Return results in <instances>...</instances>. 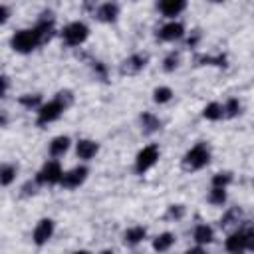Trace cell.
I'll return each mask as SVG.
<instances>
[{
  "label": "cell",
  "instance_id": "cell-1",
  "mask_svg": "<svg viewBox=\"0 0 254 254\" xmlns=\"http://www.w3.org/2000/svg\"><path fill=\"white\" fill-rule=\"evenodd\" d=\"M10 44H12V48H14L16 52H20V54H30L32 50H36V48L42 44V38H40V34H38L36 28H32V30H20V32H16V34L12 36Z\"/></svg>",
  "mask_w": 254,
  "mask_h": 254
},
{
  "label": "cell",
  "instance_id": "cell-2",
  "mask_svg": "<svg viewBox=\"0 0 254 254\" xmlns=\"http://www.w3.org/2000/svg\"><path fill=\"white\" fill-rule=\"evenodd\" d=\"M208 161H210V151H208V147H206L204 143H198V145H194V147L185 155L183 165H185V169L198 171V169L206 167Z\"/></svg>",
  "mask_w": 254,
  "mask_h": 254
},
{
  "label": "cell",
  "instance_id": "cell-3",
  "mask_svg": "<svg viewBox=\"0 0 254 254\" xmlns=\"http://www.w3.org/2000/svg\"><path fill=\"white\" fill-rule=\"evenodd\" d=\"M87 36H89V30H87V26L83 22H71L62 32V38H64V42L67 46H79V44L85 42Z\"/></svg>",
  "mask_w": 254,
  "mask_h": 254
},
{
  "label": "cell",
  "instance_id": "cell-4",
  "mask_svg": "<svg viewBox=\"0 0 254 254\" xmlns=\"http://www.w3.org/2000/svg\"><path fill=\"white\" fill-rule=\"evenodd\" d=\"M64 109H65V103L60 101L58 97L52 99L50 103L40 105V107H38V125H46V123L56 121V119L64 113Z\"/></svg>",
  "mask_w": 254,
  "mask_h": 254
},
{
  "label": "cell",
  "instance_id": "cell-5",
  "mask_svg": "<svg viewBox=\"0 0 254 254\" xmlns=\"http://www.w3.org/2000/svg\"><path fill=\"white\" fill-rule=\"evenodd\" d=\"M62 179H64V173L58 161H48L36 175L38 185H56V183H62Z\"/></svg>",
  "mask_w": 254,
  "mask_h": 254
},
{
  "label": "cell",
  "instance_id": "cell-6",
  "mask_svg": "<svg viewBox=\"0 0 254 254\" xmlns=\"http://www.w3.org/2000/svg\"><path fill=\"white\" fill-rule=\"evenodd\" d=\"M157 159H159V149H157V145H147V147H143V149L139 151L137 159H135V171H137L139 175L145 173V171H149V169L157 163Z\"/></svg>",
  "mask_w": 254,
  "mask_h": 254
},
{
  "label": "cell",
  "instance_id": "cell-7",
  "mask_svg": "<svg viewBox=\"0 0 254 254\" xmlns=\"http://www.w3.org/2000/svg\"><path fill=\"white\" fill-rule=\"evenodd\" d=\"M52 234H54V220L42 218V220L36 224V228H34V242H36L38 246H42V244H46V242L52 238Z\"/></svg>",
  "mask_w": 254,
  "mask_h": 254
},
{
  "label": "cell",
  "instance_id": "cell-8",
  "mask_svg": "<svg viewBox=\"0 0 254 254\" xmlns=\"http://www.w3.org/2000/svg\"><path fill=\"white\" fill-rule=\"evenodd\" d=\"M145 65H147V56H143V54H133V56H129V58L121 64V73H123V75H133V73L141 71Z\"/></svg>",
  "mask_w": 254,
  "mask_h": 254
},
{
  "label": "cell",
  "instance_id": "cell-9",
  "mask_svg": "<svg viewBox=\"0 0 254 254\" xmlns=\"http://www.w3.org/2000/svg\"><path fill=\"white\" fill-rule=\"evenodd\" d=\"M183 34H185L183 24H179V22H169V24H165V26L159 30V40H163V42H175V40L183 38Z\"/></svg>",
  "mask_w": 254,
  "mask_h": 254
},
{
  "label": "cell",
  "instance_id": "cell-10",
  "mask_svg": "<svg viewBox=\"0 0 254 254\" xmlns=\"http://www.w3.org/2000/svg\"><path fill=\"white\" fill-rule=\"evenodd\" d=\"M85 177H87V169L85 167H75V169H71L69 173L64 175L62 185L65 189H75V187H79L85 181Z\"/></svg>",
  "mask_w": 254,
  "mask_h": 254
},
{
  "label": "cell",
  "instance_id": "cell-11",
  "mask_svg": "<svg viewBox=\"0 0 254 254\" xmlns=\"http://www.w3.org/2000/svg\"><path fill=\"white\" fill-rule=\"evenodd\" d=\"M224 248L228 252H242V250H246V232H244V228H238L236 232H232L226 238Z\"/></svg>",
  "mask_w": 254,
  "mask_h": 254
},
{
  "label": "cell",
  "instance_id": "cell-12",
  "mask_svg": "<svg viewBox=\"0 0 254 254\" xmlns=\"http://www.w3.org/2000/svg\"><path fill=\"white\" fill-rule=\"evenodd\" d=\"M159 10L163 16L167 18H175L177 14H181L187 6V0H159Z\"/></svg>",
  "mask_w": 254,
  "mask_h": 254
},
{
  "label": "cell",
  "instance_id": "cell-13",
  "mask_svg": "<svg viewBox=\"0 0 254 254\" xmlns=\"http://www.w3.org/2000/svg\"><path fill=\"white\" fill-rule=\"evenodd\" d=\"M117 14H119V8H117V4H113V2L101 4V6L97 8V12H95V16H97L99 22H115Z\"/></svg>",
  "mask_w": 254,
  "mask_h": 254
},
{
  "label": "cell",
  "instance_id": "cell-14",
  "mask_svg": "<svg viewBox=\"0 0 254 254\" xmlns=\"http://www.w3.org/2000/svg\"><path fill=\"white\" fill-rule=\"evenodd\" d=\"M97 149H99V147H97L95 141H91V139H81V141H77V149H75V151H77V157H79V159H85V161H87V159H91V157L97 153Z\"/></svg>",
  "mask_w": 254,
  "mask_h": 254
},
{
  "label": "cell",
  "instance_id": "cell-15",
  "mask_svg": "<svg viewBox=\"0 0 254 254\" xmlns=\"http://www.w3.org/2000/svg\"><path fill=\"white\" fill-rule=\"evenodd\" d=\"M67 149H69V137H65V135H60V137H56V139L50 143V155H52V157H60V155H64Z\"/></svg>",
  "mask_w": 254,
  "mask_h": 254
},
{
  "label": "cell",
  "instance_id": "cell-16",
  "mask_svg": "<svg viewBox=\"0 0 254 254\" xmlns=\"http://www.w3.org/2000/svg\"><path fill=\"white\" fill-rule=\"evenodd\" d=\"M192 238H194L198 244H208V242H212L214 232H212L210 226H206V224H198V226L194 228V232H192Z\"/></svg>",
  "mask_w": 254,
  "mask_h": 254
},
{
  "label": "cell",
  "instance_id": "cell-17",
  "mask_svg": "<svg viewBox=\"0 0 254 254\" xmlns=\"http://www.w3.org/2000/svg\"><path fill=\"white\" fill-rule=\"evenodd\" d=\"M202 117L204 119H210V121H218L224 117V105L220 103H208L204 109H202Z\"/></svg>",
  "mask_w": 254,
  "mask_h": 254
},
{
  "label": "cell",
  "instance_id": "cell-18",
  "mask_svg": "<svg viewBox=\"0 0 254 254\" xmlns=\"http://www.w3.org/2000/svg\"><path fill=\"white\" fill-rule=\"evenodd\" d=\"M141 125H143V131L145 133H155V131L161 129V121L153 113H143L141 115Z\"/></svg>",
  "mask_w": 254,
  "mask_h": 254
},
{
  "label": "cell",
  "instance_id": "cell-19",
  "mask_svg": "<svg viewBox=\"0 0 254 254\" xmlns=\"http://www.w3.org/2000/svg\"><path fill=\"white\" fill-rule=\"evenodd\" d=\"M173 242H175V236L171 232H163L153 240V248L159 250V252H165V250H169L173 246Z\"/></svg>",
  "mask_w": 254,
  "mask_h": 254
},
{
  "label": "cell",
  "instance_id": "cell-20",
  "mask_svg": "<svg viewBox=\"0 0 254 254\" xmlns=\"http://www.w3.org/2000/svg\"><path fill=\"white\" fill-rule=\"evenodd\" d=\"M145 234H147V230L143 226H133V228H129L125 232V242L131 244V246H135V244H139L145 238Z\"/></svg>",
  "mask_w": 254,
  "mask_h": 254
},
{
  "label": "cell",
  "instance_id": "cell-21",
  "mask_svg": "<svg viewBox=\"0 0 254 254\" xmlns=\"http://www.w3.org/2000/svg\"><path fill=\"white\" fill-rule=\"evenodd\" d=\"M224 200H226L224 187H212V190L208 194V202H212V204H224Z\"/></svg>",
  "mask_w": 254,
  "mask_h": 254
},
{
  "label": "cell",
  "instance_id": "cell-22",
  "mask_svg": "<svg viewBox=\"0 0 254 254\" xmlns=\"http://www.w3.org/2000/svg\"><path fill=\"white\" fill-rule=\"evenodd\" d=\"M14 177H16V167H12V165H4L2 171H0V181H2V185L8 187V185L14 181Z\"/></svg>",
  "mask_w": 254,
  "mask_h": 254
},
{
  "label": "cell",
  "instance_id": "cell-23",
  "mask_svg": "<svg viewBox=\"0 0 254 254\" xmlns=\"http://www.w3.org/2000/svg\"><path fill=\"white\" fill-rule=\"evenodd\" d=\"M171 97H173V91H171L169 87H157V89L153 91V99H155L157 103H167Z\"/></svg>",
  "mask_w": 254,
  "mask_h": 254
},
{
  "label": "cell",
  "instance_id": "cell-24",
  "mask_svg": "<svg viewBox=\"0 0 254 254\" xmlns=\"http://www.w3.org/2000/svg\"><path fill=\"white\" fill-rule=\"evenodd\" d=\"M238 218H240V208H230V210L220 218V226H222V228H226L228 224L238 222Z\"/></svg>",
  "mask_w": 254,
  "mask_h": 254
},
{
  "label": "cell",
  "instance_id": "cell-25",
  "mask_svg": "<svg viewBox=\"0 0 254 254\" xmlns=\"http://www.w3.org/2000/svg\"><path fill=\"white\" fill-rule=\"evenodd\" d=\"M240 113V101L238 99H228L224 105V117H236Z\"/></svg>",
  "mask_w": 254,
  "mask_h": 254
},
{
  "label": "cell",
  "instance_id": "cell-26",
  "mask_svg": "<svg viewBox=\"0 0 254 254\" xmlns=\"http://www.w3.org/2000/svg\"><path fill=\"white\" fill-rule=\"evenodd\" d=\"M20 103H22L24 107L34 109V107H40L42 97H40V95H22V97H20Z\"/></svg>",
  "mask_w": 254,
  "mask_h": 254
},
{
  "label": "cell",
  "instance_id": "cell-27",
  "mask_svg": "<svg viewBox=\"0 0 254 254\" xmlns=\"http://www.w3.org/2000/svg\"><path fill=\"white\" fill-rule=\"evenodd\" d=\"M230 181H232V175L230 173H216L212 177V187H226Z\"/></svg>",
  "mask_w": 254,
  "mask_h": 254
},
{
  "label": "cell",
  "instance_id": "cell-28",
  "mask_svg": "<svg viewBox=\"0 0 254 254\" xmlns=\"http://www.w3.org/2000/svg\"><path fill=\"white\" fill-rule=\"evenodd\" d=\"M177 65H179V56H177V54H169V56L165 58V62H163V69H165V71H173Z\"/></svg>",
  "mask_w": 254,
  "mask_h": 254
},
{
  "label": "cell",
  "instance_id": "cell-29",
  "mask_svg": "<svg viewBox=\"0 0 254 254\" xmlns=\"http://www.w3.org/2000/svg\"><path fill=\"white\" fill-rule=\"evenodd\" d=\"M196 62H204V64H214V65H226V58L224 56H218V58H210V56H200L196 58Z\"/></svg>",
  "mask_w": 254,
  "mask_h": 254
},
{
  "label": "cell",
  "instance_id": "cell-30",
  "mask_svg": "<svg viewBox=\"0 0 254 254\" xmlns=\"http://www.w3.org/2000/svg\"><path fill=\"white\" fill-rule=\"evenodd\" d=\"M185 214V206H181V204H173V206H169V210H167V218H181Z\"/></svg>",
  "mask_w": 254,
  "mask_h": 254
},
{
  "label": "cell",
  "instance_id": "cell-31",
  "mask_svg": "<svg viewBox=\"0 0 254 254\" xmlns=\"http://www.w3.org/2000/svg\"><path fill=\"white\" fill-rule=\"evenodd\" d=\"M246 250H254V226H246Z\"/></svg>",
  "mask_w": 254,
  "mask_h": 254
},
{
  "label": "cell",
  "instance_id": "cell-32",
  "mask_svg": "<svg viewBox=\"0 0 254 254\" xmlns=\"http://www.w3.org/2000/svg\"><path fill=\"white\" fill-rule=\"evenodd\" d=\"M93 69L99 73V77H101V79H105V77H107V69H105V65H103L101 62H93Z\"/></svg>",
  "mask_w": 254,
  "mask_h": 254
},
{
  "label": "cell",
  "instance_id": "cell-33",
  "mask_svg": "<svg viewBox=\"0 0 254 254\" xmlns=\"http://www.w3.org/2000/svg\"><path fill=\"white\" fill-rule=\"evenodd\" d=\"M8 14H10V12H8V8H6V6H2V12H0V22H2V24L8 20Z\"/></svg>",
  "mask_w": 254,
  "mask_h": 254
},
{
  "label": "cell",
  "instance_id": "cell-34",
  "mask_svg": "<svg viewBox=\"0 0 254 254\" xmlns=\"http://www.w3.org/2000/svg\"><path fill=\"white\" fill-rule=\"evenodd\" d=\"M34 189H36V185H32V183L24 185V194H32V192H34Z\"/></svg>",
  "mask_w": 254,
  "mask_h": 254
},
{
  "label": "cell",
  "instance_id": "cell-35",
  "mask_svg": "<svg viewBox=\"0 0 254 254\" xmlns=\"http://www.w3.org/2000/svg\"><path fill=\"white\" fill-rule=\"evenodd\" d=\"M214 2H220V0H214Z\"/></svg>",
  "mask_w": 254,
  "mask_h": 254
}]
</instances>
